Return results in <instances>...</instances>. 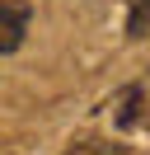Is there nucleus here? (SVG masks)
Returning <instances> with one entry per match:
<instances>
[{"mask_svg": "<svg viewBox=\"0 0 150 155\" xmlns=\"http://www.w3.org/2000/svg\"><path fill=\"white\" fill-rule=\"evenodd\" d=\"M66 155H131V150L117 146V141H80V146H70Z\"/></svg>", "mask_w": 150, "mask_h": 155, "instance_id": "4", "label": "nucleus"}, {"mask_svg": "<svg viewBox=\"0 0 150 155\" xmlns=\"http://www.w3.org/2000/svg\"><path fill=\"white\" fill-rule=\"evenodd\" d=\"M145 104H150L145 85H127V89H122V94H117V113H112L117 132H131V127L145 122Z\"/></svg>", "mask_w": 150, "mask_h": 155, "instance_id": "2", "label": "nucleus"}, {"mask_svg": "<svg viewBox=\"0 0 150 155\" xmlns=\"http://www.w3.org/2000/svg\"><path fill=\"white\" fill-rule=\"evenodd\" d=\"M127 38H150V0H131V10H127Z\"/></svg>", "mask_w": 150, "mask_h": 155, "instance_id": "3", "label": "nucleus"}, {"mask_svg": "<svg viewBox=\"0 0 150 155\" xmlns=\"http://www.w3.org/2000/svg\"><path fill=\"white\" fill-rule=\"evenodd\" d=\"M28 24H33V5L28 0H0V57L24 47Z\"/></svg>", "mask_w": 150, "mask_h": 155, "instance_id": "1", "label": "nucleus"}]
</instances>
